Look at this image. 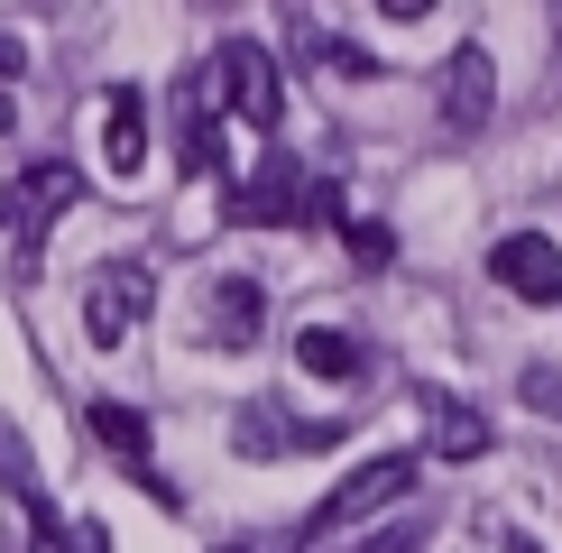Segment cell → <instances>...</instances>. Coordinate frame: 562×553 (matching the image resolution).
<instances>
[{
    "mask_svg": "<svg viewBox=\"0 0 562 553\" xmlns=\"http://www.w3.org/2000/svg\"><path fill=\"white\" fill-rule=\"evenodd\" d=\"M148 314H157V268H148V259H111V268L83 286V332L102 341V351H121Z\"/></svg>",
    "mask_w": 562,
    "mask_h": 553,
    "instance_id": "6da1fadb",
    "label": "cell"
},
{
    "mask_svg": "<svg viewBox=\"0 0 562 553\" xmlns=\"http://www.w3.org/2000/svg\"><path fill=\"white\" fill-rule=\"evenodd\" d=\"M75 194H83V176L65 167V157H46V167H29V176L10 184V203H0V213H10V230H19V268L46 259V230L75 213Z\"/></svg>",
    "mask_w": 562,
    "mask_h": 553,
    "instance_id": "7a4b0ae2",
    "label": "cell"
},
{
    "mask_svg": "<svg viewBox=\"0 0 562 553\" xmlns=\"http://www.w3.org/2000/svg\"><path fill=\"white\" fill-rule=\"evenodd\" d=\"M406 489H415V452H387V461H369L360 479H341V489L304 517V535H341V526H360L369 507H396Z\"/></svg>",
    "mask_w": 562,
    "mask_h": 553,
    "instance_id": "3957f363",
    "label": "cell"
},
{
    "mask_svg": "<svg viewBox=\"0 0 562 553\" xmlns=\"http://www.w3.org/2000/svg\"><path fill=\"white\" fill-rule=\"evenodd\" d=\"M304 213H314V176L295 157H259L231 194V222H304Z\"/></svg>",
    "mask_w": 562,
    "mask_h": 553,
    "instance_id": "277c9868",
    "label": "cell"
},
{
    "mask_svg": "<svg viewBox=\"0 0 562 553\" xmlns=\"http://www.w3.org/2000/svg\"><path fill=\"white\" fill-rule=\"evenodd\" d=\"M488 276H498L507 295H526V305H562V240H544V230H507V240L488 249Z\"/></svg>",
    "mask_w": 562,
    "mask_h": 553,
    "instance_id": "5b68a950",
    "label": "cell"
},
{
    "mask_svg": "<svg viewBox=\"0 0 562 553\" xmlns=\"http://www.w3.org/2000/svg\"><path fill=\"white\" fill-rule=\"evenodd\" d=\"M222 92H231V111H240V121H259V129H277V111H286L277 56H268L259 37H231V46H222Z\"/></svg>",
    "mask_w": 562,
    "mask_h": 553,
    "instance_id": "8992f818",
    "label": "cell"
},
{
    "mask_svg": "<svg viewBox=\"0 0 562 553\" xmlns=\"http://www.w3.org/2000/svg\"><path fill=\"white\" fill-rule=\"evenodd\" d=\"M194 332L222 341V351H249V341L268 332V295L249 286V276H213V286H203V305H194Z\"/></svg>",
    "mask_w": 562,
    "mask_h": 553,
    "instance_id": "52a82bcc",
    "label": "cell"
},
{
    "mask_svg": "<svg viewBox=\"0 0 562 553\" xmlns=\"http://www.w3.org/2000/svg\"><path fill=\"white\" fill-rule=\"evenodd\" d=\"M488 111H498V65H488V46H452V65H442V121L452 129H480Z\"/></svg>",
    "mask_w": 562,
    "mask_h": 553,
    "instance_id": "ba28073f",
    "label": "cell"
},
{
    "mask_svg": "<svg viewBox=\"0 0 562 553\" xmlns=\"http://www.w3.org/2000/svg\"><path fill=\"white\" fill-rule=\"evenodd\" d=\"M176 167L184 176L222 167V111H213V92H203V75H176Z\"/></svg>",
    "mask_w": 562,
    "mask_h": 553,
    "instance_id": "9c48e42d",
    "label": "cell"
},
{
    "mask_svg": "<svg viewBox=\"0 0 562 553\" xmlns=\"http://www.w3.org/2000/svg\"><path fill=\"white\" fill-rule=\"evenodd\" d=\"M83 415H92V433H102V443H111V452H121V461H130V471H138V489H148L157 507H176V489H167V479H157V471H148V415H138L130 397H92Z\"/></svg>",
    "mask_w": 562,
    "mask_h": 553,
    "instance_id": "30bf717a",
    "label": "cell"
},
{
    "mask_svg": "<svg viewBox=\"0 0 562 553\" xmlns=\"http://www.w3.org/2000/svg\"><path fill=\"white\" fill-rule=\"evenodd\" d=\"M425 452H434V461H480V452H488V415L434 387V397H425Z\"/></svg>",
    "mask_w": 562,
    "mask_h": 553,
    "instance_id": "8fae6325",
    "label": "cell"
},
{
    "mask_svg": "<svg viewBox=\"0 0 562 553\" xmlns=\"http://www.w3.org/2000/svg\"><path fill=\"white\" fill-rule=\"evenodd\" d=\"M102 157L111 176H138V157H148V102L138 92H102Z\"/></svg>",
    "mask_w": 562,
    "mask_h": 553,
    "instance_id": "7c38bea8",
    "label": "cell"
},
{
    "mask_svg": "<svg viewBox=\"0 0 562 553\" xmlns=\"http://www.w3.org/2000/svg\"><path fill=\"white\" fill-rule=\"evenodd\" d=\"M295 360H304V379H360V341H350L341 323H304Z\"/></svg>",
    "mask_w": 562,
    "mask_h": 553,
    "instance_id": "4fadbf2b",
    "label": "cell"
},
{
    "mask_svg": "<svg viewBox=\"0 0 562 553\" xmlns=\"http://www.w3.org/2000/svg\"><path fill=\"white\" fill-rule=\"evenodd\" d=\"M231 443L268 461V452H304V443H323V425H286V415H268V406H249L240 425H231Z\"/></svg>",
    "mask_w": 562,
    "mask_h": 553,
    "instance_id": "5bb4252c",
    "label": "cell"
},
{
    "mask_svg": "<svg viewBox=\"0 0 562 553\" xmlns=\"http://www.w3.org/2000/svg\"><path fill=\"white\" fill-rule=\"evenodd\" d=\"M0 489H10L19 507H37L46 489H37V452H29V433L10 425V415H0Z\"/></svg>",
    "mask_w": 562,
    "mask_h": 553,
    "instance_id": "9a60e30c",
    "label": "cell"
},
{
    "mask_svg": "<svg viewBox=\"0 0 562 553\" xmlns=\"http://www.w3.org/2000/svg\"><path fill=\"white\" fill-rule=\"evenodd\" d=\"M341 249H350V268H387L396 259V230L387 222H341Z\"/></svg>",
    "mask_w": 562,
    "mask_h": 553,
    "instance_id": "2e32d148",
    "label": "cell"
},
{
    "mask_svg": "<svg viewBox=\"0 0 562 553\" xmlns=\"http://www.w3.org/2000/svg\"><path fill=\"white\" fill-rule=\"evenodd\" d=\"M29 544H37V553H75V517H56V507L37 498V507H29Z\"/></svg>",
    "mask_w": 562,
    "mask_h": 553,
    "instance_id": "e0dca14e",
    "label": "cell"
},
{
    "mask_svg": "<svg viewBox=\"0 0 562 553\" xmlns=\"http://www.w3.org/2000/svg\"><path fill=\"white\" fill-rule=\"evenodd\" d=\"M526 406L535 415H562V379H553V369H526Z\"/></svg>",
    "mask_w": 562,
    "mask_h": 553,
    "instance_id": "ac0fdd59",
    "label": "cell"
},
{
    "mask_svg": "<svg viewBox=\"0 0 562 553\" xmlns=\"http://www.w3.org/2000/svg\"><path fill=\"white\" fill-rule=\"evenodd\" d=\"M75 553H111V535H102V517H75Z\"/></svg>",
    "mask_w": 562,
    "mask_h": 553,
    "instance_id": "d6986e66",
    "label": "cell"
},
{
    "mask_svg": "<svg viewBox=\"0 0 562 553\" xmlns=\"http://www.w3.org/2000/svg\"><path fill=\"white\" fill-rule=\"evenodd\" d=\"M19 65H29V46H19V37H0V75H19Z\"/></svg>",
    "mask_w": 562,
    "mask_h": 553,
    "instance_id": "ffe728a7",
    "label": "cell"
},
{
    "mask_svg": "<svg viewBox=\"0 0 562 553\" xmlns=\"http://www.w3.org/2000/svg\"><path fill=\"white\" fill-rule=\"evenodd\" d=\"M10 121H19V102H10V92H0V138H10Z\"/></svg>",
    "mask_w": 562,
    "mask_h": 553,
    "instance_id": "44dd1931",
    "label": "cell"
},
{
    "mask_svg": "<svg viewBox=\"0 0 562 553\" xmlns=\"http://www.w3.org/2000/svg\"><path fill=\"white\" fill-rule=\"evenodd\" d=\"M498 553H535V544H526V535H507V544H498Z\"/></svg>",
    "mask_w": 562,
    "mask_h": 553,
    "instance_id": "7402d4cb",
    "label": "cell"
},
{
    "mask_svg": "<svg viewBox=\"0 0 562 553\" xmlns=\"http://www.w3.org/2000/svg\"><path fill=\"white\" fill-rule=\"evenodd\" d=\"M231 553H259V544H231Z\"/></svg>",
    "mask_w": 562,
    "mask_h": 553,
    "instance_id": "603a6c76",
    "label": "cell"
}]
</instances>
